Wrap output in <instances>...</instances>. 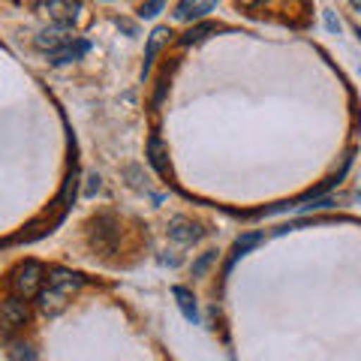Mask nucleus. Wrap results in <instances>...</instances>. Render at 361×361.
Instances as JSON below:
<instances>
[{
  "mask_svg": "<svg viewBox=\"0 0 361 361\" xmlns=\"http://www.w3.org/2000/svg\"><path fill=\"white\" fill-rule=\"evenodd\" d=\"M42 280H45V268L39 262H33V259H27V262L16 265L13 277H9V286H13V295L16 298H37L42 292Z\"/></svg>",
  "mask_w": 361,
  "mask_h": 361,
  "instance_id": "1",
  "label": "nucleus"
},
{
  "mask_svg": "<svg viewBox=\"0 0 361 361\" xmlns=\"http://www.w3.org/2000/svg\"><path fill=\"white\" fill-rule=\"evenodd\" d=\"M118 235H121V229H118L115 217H97L90 223V244H94V250H99V253L115 250Z\"/></svg>",
  "mask_w": 361,
  "mask_h": 361,
  "instance_id": "2",
  "label": "nucleus"
},
{
  "mask_svg": "<svg viewBox=\"0 0 361 361\" xmlns=\"http://www.w3.org/2000/svg\"><path fill=\"white\" fill-rule=\"evenodd\" d=\"M27 301L25 298H16V295H9L4 304H0V325H4V331H16L21 329V325L27 322Z\"/></svg>",
  "mask_w": 361,
  "mask_h": 361,
  "instance_id": "3",
  "label": "nucleus"
},
{
  "mask_svg": "<svg viewBox=\"0 0 361 361\" xmlns=\"http://www.w3.org/2000/svg\"><path fill=\"white\" fill-rule=\"evenodd\" d=\"M66 45H73V27L70 25H54L37 37V49L49 51V54H58L61 49H66Z\"/></svg>",
  "mask_w": 361,
  "mask_h": 361,
  "instance_id": "4",
  "label": "nucleus"
},
{
  "mask_svg": "<svg viewBox=\"0 0 361 361\" xmlns=\"http://www.w3.org/2000/svg\"><path fill=\"white\" fill-rule=\"evenodd\" d=\"M37 301H39V310L45 313V316H58L66 304H70V295L66 292H61V289H54V286H42V292L37 295Z\"/></svg>",
  "mask_w": 361,
  "mask_h": 361,
  "instance_id": "5",
  "label": "nucleus"
},
{
  "mask_svg": "<svg viewBox=\"0 0 361 361\" xmlns=\"http://www.w3.org/2000/svg\"><path fill=\"white\" fill-rule=\"evenodd\" d=\"M82 283H85V277H82V274H75V271H63V268H58V271H51V274H49V286L66 292V295H73L75 289H82Z\"/></svg>",
  "mask_w": 361,
  "mask_h": 361,
  "instance_id": "6",
  "label": "nucleus"
},
{
  "mask_svg": "<svg viewBox=\"0 0 361 361\" xmlns=\"http://www.w3.org/2000/svg\"><path fill=\"white\" fill-rule=\"evenodd\" d=\"M148 163L157 169V175H169V160H166V145L160 135H151L148 139Z\"/></svg>",
  "mask_w": 361,
  "mask_h": 361,
  "instance_id": "7",
  "label": "nucleus"
},
{
  "mask_svg": "<svg viewBox=\"0 0 361 361\" xmlns=\"http://www.w3.org/2000/svg\"><path fill=\"white\" fill-rule=\"evenodd\" d=\"M172 295H175V301H178V310L184 313V319H187V322H199V310H196L193 292L184 289V286H175V289H172Z\"/></svg>",
  "mask_w": 361,
  "mask_h": 361,
  "instance_id": "8",
  "label": "nucleus"
},
{
  "mask_svg": "<svg viewBox=\"0 0 361 361\" xmlns=\"http://www.w3.org/2000/svg\"><path fill=\"white\" fill-rule=\"evenodd\" d=\"M172 238L175 241H180V244H190V241H196L199 238V226L196 223H190V220H184V217H178V220H172Z\"/></svg>",
  "mask_w": 361,
  "mask_h": 361,
  "instance_id": "9",
  "label": "nucleus"
},
{
  "mask_svg": "<svg viewBox=\"0 0 361 361\" xmlns=\"http://www.w3.org/2000/svg\"><path fill=\"white\" fill-rule=\"evenodd\" d=\"M211 9H214V4H190V0H184V4L175 6V18L178 21H196L205 13H211Z\"/></svg>",
  "mask_w": 361,
  "mask_h": 361,
  "instance_id": "10",
  "label": "nucleus"
},
{
  "mask_svg": "<svg viewBox=\"0 0 361 361\" xmlns=\"http://www.w3.org/2000/svg\"><path fill=\"white\" fill-rule=\"evenodd\" d=\"M39 9H49L54 18H61V25H70L75 13L82 9V4H58V0H51V4H39Z\"/></svg>",
  "mask_w": 361,
  "mask_h": 361,
  "instance_id": "11",
  "label": "nucleus"
},
{
  "mask_svg": "<svg viewBox=\"0 0 361 361\" xmlns=\"http://www.w3.org/2000/svg\"><path fill=\"white\" fill-rule=\"evenodd\" d=\"M85 51H87V42H85V39H78L75 45H66V49H61L58 54H51V63H54V66L73 63V61H78V58H82Z\"/></svg>",
  "mask_w": 361,
  "mask_h": 361,
  "instance_id": "12",
  "label": "nucleus"
},
{
  "mask_svg": "<svg viewBox=\"0 0 361 361\" xmlns=\"http://www.w3.org/2000/svg\"><path fill=\"white\" fill-rule=\"evenodd\" d=\"M172 37V33H169V27H157L154 33H151V39H148V51H145V75H148V70H151V61H154V54H157V49H160V45Z\"/></svg>",
  "mask_w": 361,
  "mask_h": 361,
  "instance_id": "13",
  "label": "nucleus"
},
{
  "mask_svg": "<svg viewBox=\"0 0 361 361\" xmlns=\"http://www.w3.org/2000/svg\"><path fill=\"white\" fill-rule=\"evenodd\" d=\"M262 244V235L259 232H247V235H241L238 241H235V256H244L247 250H253V247H259Z\"/></svg>",
  "mask_w": 361,
  "mask_h": 361,
  "instance_id": "14",
  "label": "nucleus"
},
{
  "mask_svg": "<svg viewBox=\"0 0 361 361\" xmlns=\"http://www.w3.org/2000/svg\"><path fill=\"white\" fill-rule=\"evenodd\" d=\"M214 30H217L214 25H199V27H193V30H187L184 37H180V42H184V45H193V42H199V39H205L208 33H214Z\"/></svg>",
  "mask_w": 361,
  "mask_h": 361,
  "instance_id": "15",
  "label": "nucleus"
},
{
  "mask_svg": "<svg viewBox=\"0 0 361 361\" xmlns=\"http://www.w3.org/2000/svg\"><path fill=\"white\" fill-rule=\"evenodd\" d=\"M13 358H16V361H39V358H37V349L27 346V343H16Z\"/></svg>",
  "mask_w": 361,
  "mask_h": 361,
  "instance_id": "16",
  "label": "nucleus"
},
{
  "mask_svg": "<svg viewBox=\"0 0 361 361\" xmlns=\"http://www.w3.org/2000/svg\"><path fill=\"white\" fill-rule=\"evenodd\" d=\"M214 259H217V253H205V256H202L199 262L193 265V274H196V277H202V274H205V268L214 262Z\"/></svg>",
  "mask_w": 361,
  "mask_h": 361,
  "instance_id": "17",
  "label": "nucleus"
},
{
  "mask_svg": "<svg viewBox=\"0 0 361 361\" xmlns=\"http://www.w3.org/2000/svg\"><path fill=\"white\" fill-rule=\"evenodd\" d=\"M160 9H163V4H160V0H157V4H142L139 16H142V18H154L157 13H160Z\"/></svg>",
  "mask_w": 361,
  "mask_h": 361,
  "instance_id": "18",
  "label": "nucleus"
},
{
  "mask_svg": "<svg viewBox=\"0 0 361 361\" xmlns=\"http://www.w3.org/2000/svg\"><path fill=\"white\" fill-rule=\"evenodd\" d=\"M325 25H329V30H341V21H337L331 13H325Z\"/></svg>",
  "mask_w": 361,
  "mask_h": 361,
  "instance_id": "19",
  "label": "nucleus"
},
{
  "mask_svg": "<svg viewBox=\"0 0 361 361\" xmlns=\"http://www.w3.org/2000/svg\"><path fill=\"white\" fill-rule=\"evenodd\" d=\"M358 39H361V27H358Z\"/></svg>",
  "mask_w": 361,
  "mask_h": 361,
  "instance_id": "20",
  "label": "nucleus"
}]
</instances>
